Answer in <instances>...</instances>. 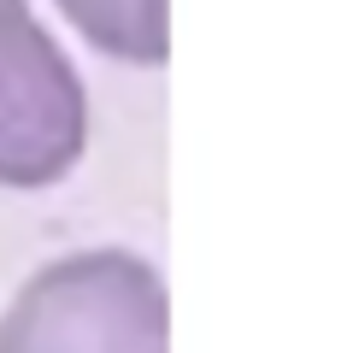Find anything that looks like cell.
<instances>
[{"label": "cell", "mask_w": 353, "mask_h": 353, "mask_svg": "<svg viewBox=\"0 0 353 353\" xmlns=\"http://www.w3.org/2000/svg\"><path fill=\"white\" fill-rule=\"evenodd\" d=\"M0 353H165V283L124 248L53 259L0 318Z\"/></svg>", "instance_id": "6da1fadb"}, {"label": "cell", "mask_w": 353, "mask_h": 353, "mask_svg": "<svg viewBox=\"0 0 353 353\" xmlns=\"http://www.w3.org/2000/svg\"><path fill=\"white\" fill-rule=\"evenodd\" d=\"M88 48L112 53L124 65H159L171 53L165 36V0H59Z\"/></svg>", "instance_id": "3957f363"}, {"label": "cell", "mask_w": 353, "mask_h": 353, "mask_svg": "<svg viewBox=\"0 0 353 353\" xmlns=\"http://www.w3.org/2000/svg\"><path fill=\"white\" fill-rule=\"evenodd\" d=\"M88 101L30 0H0V189H48L83 159Z\"/></svg>", "instance_id": "7a4b0ae2"}]
</instances>
